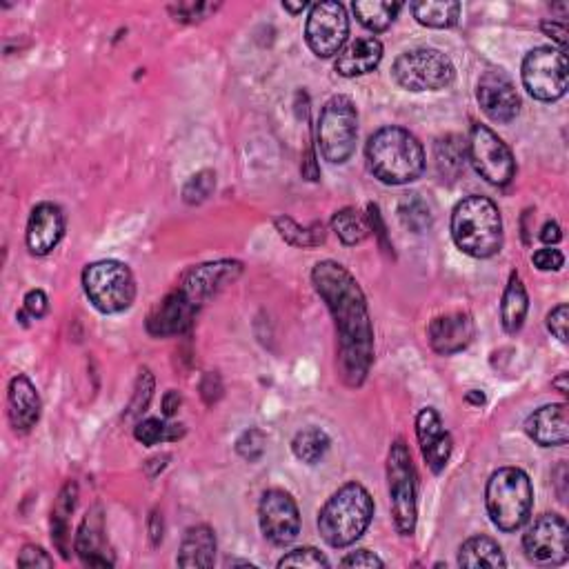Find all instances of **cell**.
Wrapping results in <instances>:
<instances>
[{
  "instance_id": "cell-1",
  "label": "cell",
  "mask_w": 569,
  "mask_h": 569,
  "mask_svg": "<svg viewBox=\"0 0 569 569\" xmlns=\"http://www.w3.org/2000/svg\"><path fill=\"white\" fill-rule=\"evenodd\" d=\"M312 283L334 316L338 334V374L347 387H361L374 363V327L361 285L343 265L321 261Z\"/></svg>"
},
{
  "instance_id": "cell-2",
  "label": "cell",
  "mask_w": 569,
  "mask_h": 569,
  "mask_svg": "<svg viewBox=\"0 0 569 569\" xmlns=\"http://www.w3.org/2000/svg\"><path fill=\"white\" fill-rule=\"evenodd\" d=\"M367 165L385 185H407L425 172V149L418 138L403 127H383L365 147Z\"/></svg>"
},
{
  "instance_id": "cell-3",
  "label": "cell",
  "mask_w": 569,
  "mask_h": 569,
  "mask_svg": "<svg viewBox=\"0 0 569 569\" xmlns=\"http://www.w3.org/2000/svg\"><path fill=\"white\" fill-rule=\"evenodd\" d=\"M374 518V501L361 483H347L329 498L318 514V532L334 549L354 545Z\"/></svg>"
},
{
  "instance_id": "cell-4",
  "label": "cell",
  "mask_w": 569,
  "mask_h": 569,
  "mask_svg": "<svg viewBox=\"0 0 569 569\" xmlns=\"http://www.w3.org/2000/svg\"><path fill=\"white\" fill-rule=\"evenodd\" d=\"M452 238L463 254L492 258L503 247V218L494 201L467 196L452 212Z\"/></svg>"
},
{
  "instance_id": "cell-5",
  "label": "cell",
  "mask_w": 569,
  "mask_h": 569,
  "mask_svg": "<svg viewBox=\"0 0 569 569\" xmlns=\"http://www.w3.org/2000/svg\"><path fill=\"white\" fill-rule=\"evenodd\" d=\"M487 514L505 534L518 532L532 514L534 487L518 467H503L489 476L485 489Z\"/></svg>"
},
{
  "instance_id": "cell-6",
  "label": "cell",
  "mask_w": 569,
  "mask_h": 569,
  "mask_svg": "<svg viewBox=\"0 0 569 569\" xmlns=\"http://www.w3.org/2000/svg\"><path fill=\"white\" fill-rule=\"evenodd\" d=\"M83 287L98 312L121 314L132 307L136 281L132 269L118 261H98L83 272Z\"/></svg>"
},
{
  "instance_id": "cell-7",
  "label": "cell",
  "mask_w": 569,
  "mask_h": 569,
  "mask_svg": "<svg viewBox=\"0 0 569 569\" xmlns=\"http://www.w3.org/2000/svg\"><path fill=\"white\" fill-rule=\"evenodd\" d=\"M358 112L352 98L334 96L318 118V147L325 161L343 165L356 152Z\"/></svg>"
},
{
  "instance_id": "cell-8",
  "label": "cell",
  "mask_w": 569,
  "mask_h": 569,
  "mask_svg": "<svg viewBox=\"0 0 569 569\" xmlns=\"http://www.w3.org/2000/svg\"><path fill=\"white\" fill-rule=\"evenodd\" d=\"M387 483L389 503H392L394 527L401 536H412L416 529V469L412 454L405 441H398L389 449L387 456Z\"/></svg>"
},
{
  "instance_id": "cell-9",
  "label": "cell",
  "mask_w": 569,
  "mask_h": 569,
  "mask_svg": "<svg viewBox=\"0 0 569 569\" xmlns=\"http://www.w3.org/2000/svg\"><path fill=\"white\" fill-rule=\"evenodd\" d=\"M394 81L409 92H438L454 83L456 69L449 56L432 47H418L396 58Z\"/></svg>"
},
{
  "instance_id": "cell-10",
  "label": "cell",
  "mask_w": 569,
  "mask_h": 569,
  "mask_svg": "<svg viewBox=\"0 0 569 569\" xmlns=\"http://www.w3.org/2000/svg\"><path fill=\"white\" fill-rule=\"evenodd\" d=\"M523 85L536 101L554 103L567 92V56L556 47H536L523 61Z\"/></svg>"
},
{
  "instance_id": "cell-11",
  "label": "cell",
  "mask_w": 569,
  "mask_h": 569,
  "mask_svg": "<svg viewBox=\"0 0 569 569\" xmlns=\"http://www.w3.org/2000/svg\"><path fill=\"white\" fill-rule=\"evenodd\" d=\"M467 156L474 169L487 183L496 187H505L512 183L516 174V161L503 138L492 132L487 125H474L469 132Z\"/></svg>"
},
{
  "instance_id": "cell-12",
  "label": "cell",
  "mask_w": 569,
  "mask_h": 569,
  "mask_svg": "<svg viewBox=\"0 0 569 569\" xmlns=\"http://www.w3.org/2000/svg\"><path fill=\"white\" fill-rule=\"evenodd\" d=\"M349 36V18L345 7L334 0L309 7L305 41L318 58H332L345 47Z\"/></svg>"
},
{
  "instance_id": "cell-13",
  "label": "cell",
  "mask_w": 569,
  "mask_h": 569,
  "mask_svg": "<svg viewBox=\"0 0 569 569\" xmlns=\"http://www.w3.org/2000/svg\"><path fill=\"white\" fill-rule=\"evenodd\" d=\"M523 549L536 565H563L569 558V527L563 516L543 514L527 527Z\"/></svg>"
},
{
  "instance_id": "cell-14",
  "label": "cell",
  "mask_w": 569,
  "mask_h": 569,
  "mask_svg": "<svg viewBox=\"0 0 569 569\" xmlns=\"http://www.w3.org/2000/svg\"><path fill=\"white\" fill-rule=\"evenodd\" d=\"M258 523L263 536L276 547L292 545L301 534V512L292 496L283 489H269L258 505Z\"/></svg>"
},
{
  "instance_id": "cell-15",
  "label": "cell",
  "mask_w": 569,
  "mask_h": 569,
  "mask_svg": "<svg viewBox=\"0 0 569 569\" xmlns=\"http://www.w3.org/2000/svg\"><path fill=\"white\" fill-rule=\"evenodd\" d=\"M476 98L485 116L494 123H512L521 112V96H518L514 83L498 69H489L481 76Z\"/></svg>"
},
{
  "instance_id": "cell-16",
  "label": "cell",
  "mask_w": 569,
  "mask_h": 569,
  "mask_svg": "<svg viewBox=\"0 0 569 569\" xmlns=\"http://www.w3.org/2000/svg\"><path fill=\"white\" fill-rule=\"evenodd\" d=\"M243 274V263L238 261H216L192 267L183 278L181 292L192 301L196 307L207 303L209 298L216 296L229 283H234Z\"/></svg>"
},
{
  "instance_id": "cell-17",
  "label": "cell",
  "mask_w": 569,
  "mask_h": 569,
  "mask_svg": "<svg viewBox=\"0 0 569 569\" xmlns=\"http://www.w3.org/2000/svg\"><path fill=\"white\" fill-rule=\"evenodd\" d=\"M65 236V214L54 203H41L32 209L27 223V247L34 256L52 254Z\"/></svg>"
},
{
  "instance_id": "cell-18",
  "label": "cell",
  "mask_w": 569,
  "mask_h": 569,
  "mask_svg": "<svg viewBox=\"0 0 569 569\" xmlns=\"http://www.w3.org/2000/svg\"><path fill=\"white\" fill-rule=\"evenodd\" d=\"M416 436H418V443H421V452H423L427 467L432 469L434 474H441L449 461V456H452L454 441L447 429L443 427V421L436 409L425 407L423 412L418 414Z\"/></svg>"
},
{
  "instance_id": "cell-19",
  "label": "cell",
  "mask_w": 569,
  "mask_h": 569,
  "mask_svg": "<svg viewBox=\"0 0 569 569\" xmlns=\"http://www.w3.org/2000/svg\"><path fill=\"white\" fill-rule=\"evenodd\" d=\"M196 312L198 307L178 289V292L165 296L163 301L152 309V314L147 318V332L158 338L183 334L192 327Z\"/></svg>"
},
{
  "instance_id": "cell-20",
  "label": "cell",
  "mask_w": 569,
  "mask_h": 569,
  "mask_svg": "<svg viewBox=\"0 0 569 569\" xmlns=\"http://www.w3.org/2000/svg\"><path fill=\"white\" fill-rule=\"evenodd\" d=\"M76 554L87 567H114V554L107 547L105 516L101 507H92L83 518L76 534Z\"/></svg>"
},
{
  "instance_id": "cell-21",
  "label": "cell",
  "mask_w": 569,
  "mask_h": 569,
  "mask_svg": "<svg viewBox=\"0 0 569 569\" xmlns=\"http://www.w3.org/2000/svg\"><path fill=\"white\" fill-rule=\"evenodd\" d=\"M427 338L434 352L441 356H452L463 352L474 338L472 316L465 312L436 316L427 327Z\"/></svg>"
},
{
  "instance_id": "cell-22",
  "label": "cell",
  "mask_w": 569,
  "mask_h": 569,
  "mask_svg": "<svg viewBox=\"0 0 569 569\" xmlns=\"http://www.w3.org/2000/svg\"><path fill=\"white\" fill-rule=\"evenodd\" d=\"M41 409L43 403L34 383L23 374L14 376L7 392V414H9V423H12L16 432L18 434L32 432L38 423V418H41Z\"/></svg>"
},
{
  "instance_id": "cell-23",
  "label": "cell",
  "mask_w": 569,
  "mask_h": 569,
  "mask_svg": "<svg viewBox=\"0 0 569 569\" xmlns=\"http://www.w3.org/2000/svg\"><path fill=\"white\" fill-rule=\"evenodd\" d=\"M525 432L541 447H563L569 441V416L565 403L545 405L527 418Z\"/></svg>"
},
{
  "instance_id": "cell-24",
  "label": "cell",
  "mask_w": 569,
  "mask_h": 569,
  "mask_svg": "<svg viewBox=\"0 0 569 569\" xmlns=\"http://www.w3.org/2000/svg\"><path fill=\"white\" fill-rule=\"evenodd\" d=\"M383 45L374 36H361L356 41L347 43L336 56V72L345 78L365 76L381 65Z\"/></svg>"
},
{
  "instance_id": "cell-25",
  "label": "cell",
  "mask_w": 569,
  "mask_h": 569,
  "mask_svg": "<svg viewBox=\"0 0 569 569\" xmlns=\"http://www.w3.org/2000/svg\"><path fill=\"white\" fill-rule=\"evenodd\" d=\"M214 558H216L214 529L207 525L189 527L183 536L181 552H178V565L205 569L214 565Z\"/></svg>"
},
{
  "instance_id": "cell-26",
  "label": "cell",
  "mask_w": 569,
  "mask_h": 569,
  "mask_svg": "<svg viewBox=\"0 0 569 569\" xmlns=\"http://www.w3.org/2000/svg\"><path fill=\"white\" fill-rule=\"evenodd\" d=\"M76 498L78 485L69 481L61 489L52 509V541L63 558H69V541H72V536H69V516H72L76 509Z\"/></svg>"
},
{
  "instance_id": "cell-27",
  "label": "cell",
  "mask_w": 569,
  "mask_h": 569,
  "mask_svg": "<svg viewBox=\"0 0 569 569\" xmlns=\"http://www.w3.org/2000/svg\"><path fill=\"white\" fill-rule=\"evenodd\" d=\"M458 565L461 567H469V569H476V567H505V554L501 545H498L494 538L489 536H474L469 538L461 545V552H458Z\"/></svg>"
},
{
  "instance_id": "cell-28",
  "label": "cell",
  "mask_w": 569,
  "mask_h": 569,
  "mask_svg": "<svg viewBox=\"0 0 569 569\" xmlns=\"http://www.w3.org/2000/svg\"><path fill=\"white\" fill-rule=\"evenodd\" d=\"M527 309H529L527 289L521 281V276L512 274V278H509V283L505 287L503 303H501V323L507 334H516L518 329L523 327Z\"/></svg>"
},
{
  "instance_id": "cell-29",
  "label": "cell",
  "mask_w": 569,
  "mask_h": 569,
  "mask_svg": "<svg viewBox=\"0 0 569 569\" xmlns=\"http://www.w3.org/2000/svg\"><path fill=\"white\" fill-rule=\"evenodd\" d=\"M412 14L421 25L432 29H449L461 21V3L456 0H418Z\"/></svg>"
},
{
  "instance_id": "cell-30",
  "label": "cell",
  "mask_w": 569,
  "mask_h": 569,
  "mask_svg": "<svg viewBox=\"0 0 569 569\" xmlns=\"http://www.w3.org/2000/svg\"><path fill=\"white\" fill-rule=\"evenodd\" d=\"M358 23L367 27L369 32H385L392 27L396 16L401 14V3H389V0H356L352 5Z\"/></svg>"
},
{
  "instance_id": "cell-31",
  "label": "cell",
  "mask_w": 569,
  "mask_h": 569,
  "mask_svg": "<svg viewBox=\"0 0 569 569\" xmlns=\"http://www.w3.org/2000/svg\"><path fill=\"white\" fill-rule=\"evenodd\" d=\"M332 229L336 232V236L349 247L361 245L363 241H367V236L372 229H369V221L358 212L354 207H345L341 212H336L332 218Z\"/></svg>"
},
{
  "instance_id": "cell-32",
  "label": "cell",
  "mask_w": 569,
  "mask_h": 569,
  "mask_svg": "<svg viewBox=\"0 0 569 569\" xmlns=\"http://www.w3.org/2000/svg\"><path fill=\"white\" fill-rule=\"evenodd\" d=\"M329 449V436L318 427H307L303 432H298L292 441V452L307 465H316L323 461V456Z\"/></svg>"
},
{
  "instance_id": "cell-33",
  "label": "cell",
  "mask_w": 569,
  "mask_h": 569,
  "mask_svg": "<svg viewBox=\"0 0 569 569\" xmlns=\"http://www.w3.org/2000/svg\"><path fill=\"white\" fill-rule=\"evenodd\" d=\"M467 145L458 136H445L436 143V167L441 176L456 178L465 167Z\"/></svg>"
},
{
  "instance_id": "cell-34",
  "label": "cell",
  "mask_w": 569,
  "mask_h": 569,
  "mask_svg": "<svg viewBox=\"0 0 569 569\" xmlns=\"http://www.w3.org/2000/svg\"><path fill=\"white\" fill-rule=\"evenodd\" d=\"M276 229L289 245L294 247H318L325 243V227L323 223H314L312 227H301L298 223H294L292 218L287 216H278L276 218Z\"/></svg>"
},
{
  "instance_id": "cell-35",
  "label": "cell",
  "mask_w": 569,
  "mask_h": 569,
  "mask_svg": "<svg viewBox=\"0 0 569 569\" xmlns=\"http://www.w3.org/2000/svg\"><path fill=\"white\" fill-rule=\"evenodd\" d=\"M398 216L407 229H412L414 234H423L425 229L432 225V214H429V207L418 194L405 196L401 205H398Z\"/></svg>"
},
{
  "instance_id": "cell-36",
  "label": "cell",
  "mask_w": 569,
  "mask_h": 569,
  "mask_svg": "<svg viewBox=\"0 0 569 569\" xmlns=\"http://www.w3.org/2000/svg\"><path fill=\"white\" fill-rule=\"evenodd\" d=\"M134 436L138 443L143 445H158L163 441H176L183 436L181 425H165L161 418H147L141 421L134 429Z\"/></svg>"
},
{
  "instance_id": "cell-37",
  "label": "cell",
  "mask_w": 569,
  "mask_h": 569,
  "mask_svg": "<svg viewBox=\"0 0 569 569\" xmlns=\"http://www.w3.org/2000/svg\"><path fill=\"white\" fill-rule=\"evenodd\" d=\"M216 189V174L212 169H203V172L194 174L183 187V201L187 205H201Z\"/></svg>"
},
{
  "instance_id": "cell-38",
  "label": "cell",
  "mask_w": 569,
  "mask_h": 569,
  "mask_svg": "<svg viewBox=\"0 0 569 569\" xmlns=\"http://www.w3.org/2000/svg\"><path fill=\"white\" fill-rule=\"evenodd\" d=\"M152 396H154V376L149 369H141V374H138V381H136L134 396H132V401H129L127 414H125L127 421H134V418L141 416L149 407Z\"/></svg>"
},
{
  "instance_id": "cell-39",
  "label": "cell",
  "mask_w": 569,
  "mask_h": 569,
  "mask_svg": "<svg viewBox=\"0 0 569 569\" xmlns=\"http://www.w3.org/2000/svg\"><path fill=\"white\" fill-rule=\"evenodd\" d=\"M265 445H267V436L261 432V429H247L236 441V452L238 456H243L245 461L256 463L258 458H263L265 454Z\"/></svg>"
},
{
  "instance_id": "cell-40",
  "label": "cell",
  "mask_w": 569,
  "mask_h": 569,
  "mask_svg": "<svg viewBox=\"0 0 569 569\" xmlns=\"http://www.w3.org/2000/svg\"><path fill=\"white\" fill-rule=\"evenodd\" d=\"M278 567H309V569H321V567H329L327 556L318 552L314 547H298L294 552L285 554L281 561H278Z\"/></svg>"
},
{
  "instance_id": "cell-41",
  "label": "cell",
  "mask_w": 569,
  "mask_h": 569,
  "mask_svg": "<svg viewBox=\"0 0 569 569\" xmlns=\"http://www.w3.org/2000/svg\"><path fill=\"white\" fill-rule=\"evenodd\" d=\"M47 309H49L47 294L43 292V289H32V292H27V296H25V309L21 314H18V321L27 325V321H25L27 316L38 321V318H43L47 314Z\"/></svg>"
},
{
  "instance_id": "cell-42",
  "label": "cell",
  "mask_w": 569,
  "mask_h": 569,
  "mask_svg": "<svg viewBox=\"0 0 569 569\" xmlns=\"http://www.w3.org/2000/svg\"><path fill=\"white\" fill-rule=\"evenodd\" d=\"M532 263L541 269V272H558L565 265V256L554 247H543L534 252Z\"/></svg>"
},
{
  "instance_id": "cell-43",
  "label": "cell",
  "mask_w": 569,
  "mask_h": 569,
  "mask_svg": "<svg viewBox=\"0 0 569 569\" xmlns=\"http://www.w3.org/2000/svg\"><path fill=\"white\" fill-rule=\"evenodd\" d=\"M54 558L49 556L43 547L25 545L23 552L18 554V567H52Z\"/></svg>"
},
{
  "instance_id": "cell-44",
  "label": "cell",
  "mask_w": 569,
  "mask_h": 569,
  "mask_svg": "<svg viewBox=\"0 0 569 569\" xmlns=\"http://www.w3.org/2000/svg\"><path fill=\"white\" fill-rule=\"evenodd\" d=\"M567 325H569V307L558 305L547 316V329L552 332L558 341L567 343Z\"/></svg>"
},
{
  "instance_id": "cell-45",
  "label": "cell",
  "mask_w": 569,
  "mask_h": 569,
  "mask_svg": "<svg viewBox=\"0 0 569 569\" xmlns=\"http://www.w3.org/2000/svg\"><path fill=\"white\" fill-rule=\"evenodd\" d=\"M209 9H216L212 5H203V3H187V5H176L169 9L176 16V21L181 23H194V21H201V18L209 12Z\"/></svg>"
},
{
  "instance_id": "cell-46",
  "label": "cell",
  "mask_w": 569,
  "mask_h": 569,
  "mask_svg": "<svg viewBox=\"0 0 569 569\" xmlns=\"http://www.w3.org/2000/svg\"><path fill=\"white\" fill-rule=\"evenodd\" d=\"M201 396H203V401L205 405H214L221 401V396H223V383H221V376H218L216 372H209L203 376V381H201Z\"/></svg>"
},
{
  "instance_id": "cell-47",
  "label": "cell",
  "mask_w": 569,
  "mask_h": 569,
  "mask_svg": "<svg viewBox=\"0 0 569 569\" xmlns=\"http://www.w3.org/2000/svg\"><path fill=\"white\" fill-rule=\"evenodd\" d=\"M343 567H365V569H374V567H385V563L378 558L374 552H369V549H358V552L345 556L341 561Z\"/></svg>"
},
{
  "instance_id": "cell-48",
  "label": "cell",
  "mask_w": 569,
  "mask_h": 569,
  "mask_svg": "<svg viewBox=\"0 0 569 569\" xmlns=\"http://www.w3.org/2000/svg\"><path fill=\"white\" fill-rule=\"evenodd\" d=\"M541 32L552 38L561 52H565V47H567V23L565 21H554V18H547V21L541 23Z\"/></svg>"
},
{
  "instance_id": "cell-49",
  "label": "cell",
  "mask_w": 569,
  "mask_h": 569,
  "mask_svg": "<svg viewBox=\"0 0 569 569\" xmlns=\"http://www.w3.org/2000/svg\"><path fill=\"white\" fill-rule=\"evenodd\" d=\"M149 538H152L154 547L163 543V516L158 512H152V516H149Z\"/></svg>"
},
{
  "instance_id": "cell-50",
  "label": "cell",
  "mask_w": 569,
  "mask_h": 569,
  "mask_svg": "<svg viewBox=\"0 0 569 569\" xmlns=\"http://www.w3.org/2000/svg\"><path fill=\"white\" fill-rule=\"evenodd\" d=\"M561 238H563V234H561V225L554 223V221H547V223L543 225V229H541V241H543L545 245H556V243H561Z\"/></svg>"
},
{
  "instance_id": "cell-51",
  "label": "cell",
  "mask_w": 569,
  "mask_h": 569,
  "mask_svg": "<svg viewBox=\"0 0 569 569\" xmlns=\"http://www.w3.org/2000/svg\"><path fill=\"white\" fill-rule=\"evenodd\" d=\"M181 403H183L181 394H178L176 389H169V392L163 396V416L172 418L178 412V407H181Z\"/></svg>"
},
{
  "instance_id": "cell-52",
  "label": "cell",
  "mask_w": 569,
  "mask_h": 569,
  "mask_svg": "<svg viewBox=\"0 0 569 569\" xmlns=\"http://www.w3.org/2000/svg\"><path fill=\"white\" fill-rule=\"evenodd\" d=\"M283 7L287 9V12H292V14H301V12H305L307 7H312V5L305 3V0H303V3H296V5L294 3H283Z\"/></svg>"
},
{
  "instance_id": "cell-53",
  "label": "cell",
  "mask_w": 569,
  "mask_h": 569,
  "mask_svg": "<svg viewBox=\"0 0 569 569\" xmlns=\"http://www.w3.org/2000/svg\"><path fill=\"white\" fill-rule=\"evenodd\" d=\"M554 387H556L558 392H561V394H567V392H569V387H567V374H561V376H558L556 381H554Z\"/></svg>"
},
{
  "instance_id": "cell-54",
  "label": "cell",
  "mask_w": 569,
  "mask_h": 569,
  "mask_svg": "<svg viewBox=\"0 0 569 569\" xmlns=\"http://www.w3.org/2000/svg\"><path fill=\"white\" fill-rule=\"evenodd\" d=\"M467 401H469V403H476V405H483V403H485V396L478 394L476 389H474V392L467 394Z\"/></svg>"
}]
</instances>
